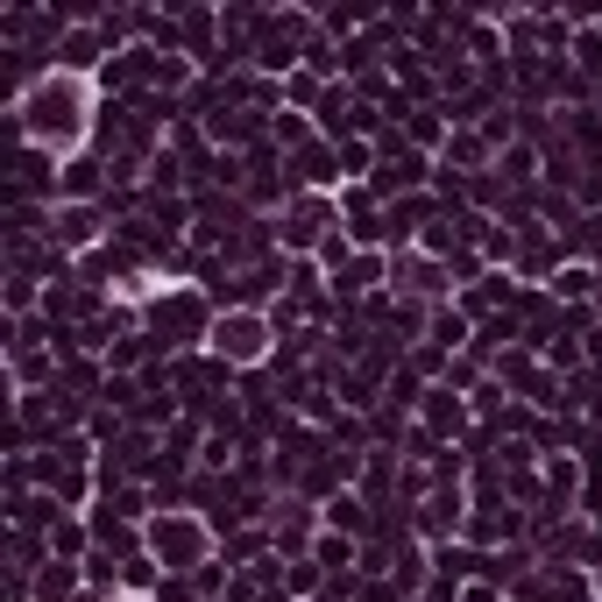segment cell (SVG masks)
<instances>
[{"label": "cell", "instance_id": "4", "mask_svg": "<svg viewBox=\"0 0 602 602\" xmlns=\"http://www.w3.org/2000/svg\"><path fill=\"white\" fill-rule=\"evenodd\" d=\"M157 546L171 553V560H192V553H199L206 539H199V524H185V518H177V524H157Z\"/></svg>", "mask_w": 602, "mask_h": 602}, {"label": "cell", "instance_id": "1", "mask_svg": "<svg viewBox=\"0 0 602 602\" xmlns=\"http://www.w3.org/2000/svg\"><path fill=\"white\" fill-rule=\"evenodd\" d=\"M22 128L36 135L43 149L79 142V128H85V85L71 79V71H50V79H36V85L22 93Z\"/></svg>", "mask_w": 602, "mask_h": 602}, {"label": "cell", "instance_id": "2", "mask_svg": "<svg viewBox=\"0 0 602 602\" xmlns=\"http://www.w3.org/2000/svg\"><path fill=\"white\" fill-rule=\"evenodd\" d=\"M213 348L228 355V361H263L269 334H263V320H248V312H234V320H220V326H213Z\"/></svg>", "mask_w": 602, "mask_h": 602}, {"label": "cell", "instance_id": "3", "mask_svg": "<svg viewBox=\"0 0 602 602\" xmlns=\"http://www.w3.org/2000/svg\"><path fill=\"white\" fill-rule=\"evenodd\" d=\"M57 241H65V248H85V241L100 234V213L93 206H65V213H57V228H50Z\"/></svg>", "mask_w": 602, "mask_h": 602}]
</instances>
